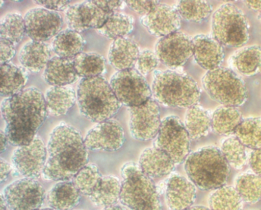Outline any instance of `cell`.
Wrapping results in <instances>:
<instances>
[{
    "mask_svg": "<svg viewBox=\"0 0 261 210\" xmlns=\"http://www.w3.org/2000/svg\"><path fill=\"white\" fill-rule=\"evenodd\" d=\"M1 111L8 142L16 147L30 144L48 114L44 96L33 87L4 99Z\"/></svg>",
    "mask_w": 261,
    "mask_h": 210,
    "instance_id": "obj_1",
    "label": "cell"
},
{
    "mask_svg": "<svg viewBox=\"0 0 261 210\" xmlns=\"http://www.w3.org/2000/svg\"><path fill=\"white\" fill-rule=\"evenodd\" d=\"M42 175L48 181H69L89 162V152L76 128L61 122L51 132Z\"/></svg>",
    "mask_w": 261,
    "mask_h": 210,
    "instance_id": "obj_2",
    "label": "cell"
},
{
    "mask_svg": "<svg viewBox=\"0 0 261 210\" xmlns=\"http://www.w3.org/2000/svg\"><path fill=\"white\" fill-rule=\"evenodd\" d=\"M186 173L192 182L203 191H215L227 183L230 167L218 147H204L188 156Z\"/></svg>",
    "mask_w": 261,
    "mask_h": 210,
    "instance_id": "obj_3",
    "label": "cell"
},
{
    "mask_svg": "<svg viewBox=\"0 0 261 210\" xmlns=\"http://www.w3.org/2000/svg\"><path fill=\"white\" fill-rule=\"evenodd\" d=\"M153 99L165 107L189 109L201 98L198 83L179 70L156 71L154 73Z\"/></svg>",
    "mask_w": 261,
    "mask_h": 210,
    "instance_id": "obj_4",
    "label": "cell"
},
{
    "mask_svg": "<svg viewBox=\"0 0 261 210\" xmlns=\"http://www.w3.org/2000/svg\"><path fill=\"white\" fill-rule=\"evenodd\" d=\"M77 100L82 115L97 123L111 119L122 105L103 76L82 79L77 87Z\"/></svg>",
    "mask_w": 261,
    "mask_h": 210,
    "instance_id": "obj_5",
    "label": "cell"
},
{
    "mask_svg": "<svg viewBox=\"0 0 261 210\" xmlns=\"http://www.w3.org/2000/svg\"><path fill=\"white\" fill-rule=\"evenodd\" d=\"M120 201L129 210H162L158 190L138 164L128 162L121 169Z\"/></svg>",
    "mask_w": 261,
    "mask_h": 210,
    "instance_id": "obj_6",
    "label": "cell"
},
{
    "mask_svg": "<svg viewBox=\"0 0 261 210\" xmlns=\"http://www.w3.org/2000/svg\"><path fill=\"white\" fill-rule=\"evenodd\" d=\"M202 82L210 97L223 106L241 107L248 100L246 83L231 68L220 67L208 71Z\"/></svg>",
    "mask_w": 261,
    "mask_h": 210,
    "instance_id": "obj_7",
    "label": "cell"
},
{
    "mask_svg": "<svg viewBox=\"0 0 261 210\" xmlns=\"http://www.w3.org/2000/svg\"><path fill=\"white\" fill-rule=\"evenodd\" d=\"M212 36L222 46L240 48L250 40V26L242 11L232 4L218 8L212 17Z\"/></svg>",
    "mask_w": 261,
    "mask_h": 210,
    "instance_id": "obj_8",
    "label": "cell"
},
{
    "mask_svg": "<svg viewBox=\"0 0 261 210\" xmlns=\"http://www.w3.org/2000/svg\"><path fill=\"white\" fill-rule=\"evenodd\" d=\"M153 145L166 153L175 165L185 162L191 152V138L185 124L175 115L163 120Z\"/></svg>",
    "mask_w": 261,
    "mask_h": 210,
    "instance_id": "obj_9",
    "label": "cell"
},
{
    "mask_svg": "<svg viewBox=\"0 0 261 210\" xmlns=\"http://www.w3.org/2000/svg\"><path fill=\"white\" fill-rule=\"evenodd\" d=\"M110 84L118 101L126 107H136L152 99V89L136 69L118 71Z\"/></svg>",
    "mask_w": 261,
    "mask_h": 210,
    "instance_id": "obj_10",
    "label": "cell"
},
{
    "mask_svg": "<svg viewBox=\"0 0 261 210\" xmlns=\"http://www.w3.org/2000/svg\"><path fill=\"white\" fill-rule=\"evenodd\" d=\"M155 54L167 68L178 70L193 56V39L184 32H175L157 41Z\"/></svg>",
    "mask_w": 261,
    "mask_h": 210,
    "instance_id": "obj_11",
    "label": "cell"
},
{
    "mask_svg": "<svg viewBox=\"0 0 261 210\" xmlns=\"http://www.w3.org/2000/svg\"><path fill=\"white\" fill-rule=\"evenodd\" d=\"M129 130L135 139L146 142L156 138L161 125V110L154 99L136 107L128 108Z\"/></svg>",
    "mask_w": 261,
    "mask_h": 210,
    "instance_id": "obj_12",
    "label": "cell"
},
{
    "mask_svg": "<svg viewBox=\"0 0 261 210\" xmlns=\"http://www.w3.org/2000/svg\"><path fill=\"white\" fill-rule=\"evenodd\" d=\"M8 207L11 210H38L44 201L46 193L38 181L33 179H18L4 189Z\"/></svg>",
    "mask_w": 261,
    "mask_h": 210,
    "instance_id": "obj_13",
    "label": "cell"
},
{
    "mask_svg": "<svg viewBox=\"0 0 261 210\" xmlns=\"http://www.w3.org/2000/svg\"><path fill=\"white\" fill-rule=\"evenodd\" d=\"M47 152L44 142L39 136H36L30 144L17 147L14 151L12 165L25 178H38L44 171Z\"/></svg>",
    "mask_w": 261,
    "mask_h": 210,
    "instance_id": "obj_14",
    "label": "cell"
},
{
    "mask_svg": "<svg viewBox=\"0 0 261 210\" xmlns=\"http://www.w3.org/2000/svg\"><path fill=\"white\" fill-rule=\"evenodd\" d=\"M24 19L27 34L33 41L44 42L55 37L63 26L60 13L42 7L30 10Z\"/></svg>",
    "mask_w": 261,
    "mask_h": 210,
    "instance_id": "obj_15",
    "label": "cell"
},
{
    "mask_svg": "<svg viewBox=\"0 0 261 210\" xmlns=\"http://www.w3.org/2000/svg\"><path fill=\"white\" fill-rule=\"evenodd\" d=\"M65 14L69 29L79 33L91 29H100L113 15L100 9L93 1L71 6Z\"/></svg>",
    "mask_w": 261,
    "mask_h": 210,
    "instance_id": "obj_16",
    "label": "cell"
},
{
    "mask_svg": "<svg viewBox=\"0 0 261 210\" xmlns=\"http://www.w3.org/2000/svg\"><path fill=\"white\" fill-rule=\"evenodd\" d=\"M84 142L87 150L115 152L123 146L125 138L120 124L115 120H109L94 126Z\"/></svg>",
    "mask_w": 261,
    "mask_h": 210,
    "instance_id": "obj_17",
    "label": "cell"
},
{
    "mask_svg": "<svg viewBox=\"0 0 261 210\" xmlns=\"http://www.w3.org/2000/svg\"><path fill=\"white\" fill-rule=\"evenodd\" d=\"M140 21L149 33L157 37L170 35L181 28V17L176 10L165 4L155 6L148 15L140 18Z\"/></svg>",
    "mask_w": 261,
    "mask_h": 210,
    "instance_id": "obj_18",
    "label": "cell"
},
{
    "mask_svg": "<svg viewBox=\"0 0 261 210\" xmlns=\"http://www.w3.org/2000/svg\"><path fill=\"white\" fill-rule=\"evenodd\" d=\"M196 186L191 181L177 174L167 179L165 201L169 210H186L192 207L196 199Z\"/></svg>",
    "mask_w": 261,
    "mask_h": 210,
    "instance_id": "obj_19",
    "label": "cell"
},
{
    "mask_svg": "<svg viewBox=\"0 0 261 210\" xmlns=\"http://www.w3.org/2000/svg\"><path fill=\"white\" fill-rule=\"evenodd\" d=\"M193 56L200 66L207 71L221 67L224 62L223 46L213 36L200 34L193 38Z\"/></svg>",
    "mask_w": 261,
    "mask_h": 210,
    "instance_id": "obj_20",
    "label": "cell"
},
{
    "mask_svg": "<svg viewBox=\"0 0 261 210\" xmlns=\"http://www.w3.org/2000/svg\"><path fill=\"white\" fill-rule=\"evenodd\" d=\"M140 46L134 40L124 37L114 40L110 45L108 58L110 65L118 71L129 70L136 66Z\"/></svg>",
    "mask_w": 261,
    "mask_h": 210,
    "instance_id": "obj_21",
    "label": "cell"
},
{
    "mask_svg": "<svg viewBox=\"0 0 261 210\" xmlns=\"http://www.w3.org/2000/svg\"><path fill=\"white\" fill-rule=\"evenodd\" d=\"M75 71L73 59L55 56L45 68L44 81L52 86H66L73 84L79 79Z\"/></svg>",
    "mask_w": 261,
    "mask_h": 210,
    "instance_id": "obj_22",
    "label": "cell"
},
{
    "mask_svg": "<svg viewBox=\"0 0 261 210\" xmlns=\"http://www.w3.org/2000/svg\"><path fill=\"white\" fill-rule=\"evenodd\" d=\"M138 165L143 172L151 178L168 175L175 167L174 162L166 153L154 147L143 151Z\"/></svg>",
    "mask_w": 261,
    "mask_h": 210,
    "instance_id": "obj_23",
    "label": "cell"
},
{
    "mask_svg": "<svg viewBox=\"0 0 261 210\" xmlns=\"http://www.w3.org/2000/svg\"><path fill=\"white\" fill-rule=\"evenodd\" d=\"M52 48L44 42L31 41L20 50L18 59L22 67L31 73H38L51 60Z\"/></svg>",
    "mask_w": 261,
    "mask_h": 210,
    "instance_id": "obj_24",
    "label": "cell"
},
{
    "mask_svg": "<svg viewBox=\"0 0 261 210\" xmlns=\"http://www.w3.org/2000/svg\"><path fill=\"white\" fill-rule=\"evenodd\" d=\"M230 68L246 77L261 73V48L253 45L243 48L234 52L229 60Z\"/></svg>",
    "mask_w": 261,
    "mask_h": 210,
    "instance_id": "obj_25",
    "label": "cell"
},
{
    "mask_svg": "<svg viewBox=\"0 0 261 210\" xmlns=\"http://www.w3.org/2000/svg\"><path fill=\"white\" fill-rule=\"evenodd\" d=\"M50 208L55 210H72L81 203V193L72 181H61L46 196Z\"/></svg>",
    "mask_w": 261,
    "mask_h": 210,
    "instance_id": "obj_26",
    "label": "cell"
},
{
    "mask_svg": "<svg viewBox=\"0 0 261 210\" xmlns=\"http://www.w3.org/2000/svg\"><path fill=\"white\" fill-rule=\"evenodd\" d=\"M47 111L52 116L66 115L75 105L76 95L71 86H53L44 96Z\"/></svg>",
    "mask_w": 261,
    "mask_h": 210,
    "instance_id": "obj_27",
    "label": "cell"
},
{
    "mask_svg": "<svg viewBox=\"0 0 261 210\" xmlns=\"http://www.w3.org/2000/svg\"><path fill=\"white\" fill-rule=\"evenodd\" d=\"M1 94L2 97H10L23 90L28 83L29 74L23 67L12 64L1 65Z\"/></svg>",
    "mask_w": 261,
    "mask_h": 210,
    "instance_id": "obj_28",
    "label": "cell"
},
{
    "mask_svg": "<svg viewBox=\"0 0 261 210\" xmlns=\"http://www.w3.org/2000/svg\"><path fill=\"white\" fill-rule=\"evenodd\" d=\"M185 126L191 139L205 137L212 130V115L210 111L199 105L187 109Z\"/></svg>",
    "mask_w": 261,
    "mask_h": 210,
    "instance_id": "obj_29",
    "label": "cell"
},
{
    "mask_svg": "<svg viewBox=\"0 0 261 210\" xmlns=\"http://www.w3.org/2000/svg\"><path fill=\"white\" fill-rule=\"evenodd\" d=\"M121 182L114 175L102 177L90 196V199L98 207H107L116 205L120 201Z\"/></svg>",
    "mask_w": 261,
    "mask_h": 210,
    "instance_id": "obj_30",
    "label": "cell"
},
{
    "mask_svg": "<svg viewBox=\"0 0 261 210\" xmlns=\"http://www.w3.org/2000/svg\"><path fill=\"white\" fill-rule=\"evenodd\" d=\"M85 44V40L81 34L68 28L55 36L52 42V49L57 56L74 59L83 52Z\"/></svg>",
    "mask_w": 261,
    "mask_h": 210,
    "instance_id": "obj_31",
    "label": "cell"
},
{
    "mask_svg": "<svg viewBox=\"0 0 261 210\" xmlns=\"http://www.w3.org/2000/svg\"><path fill=\"white\" fill-rule=\"evenodd\" d=\"M244 120L242 113L237 107L222 106L212 115V131L218 135L229 136Z\"/></svg>",
    "mask_w": 261,
    "mask_h": 210,
    "instance_id": "obj_32",
    "label": "cell"
},
{
    "mask_svg": "<svg viewBox=\"0 0 261 210\" xmlns=\"http://www.w3.org/2000/svg\"><path fill=\"white\" fill-rule=\"evenodd\" d=\"M135 19L126 14L116 13L111 16L107 23L97 30L98 33L110 40H115L126 37L134 29Z\"/></svg>",
    "mask_w": 261,
    "mask_h": 210,
    "instance_id": "obj_33",
    "label": "cell"
},
{
    "mask_svg": "<svg viewBox=\"0 0 261 210\" xmlns=\"http://www.w3.org/2000/svg\"><path fill=\"white\" fill-rule=\"evenodd\" d=\"M244 202L236 188L224 185L215 190L209 198L212 210H242Z\"/></svg>",
    "mask_w": 261,
    "mask_h": 210,
    "instance_id": "obj_34",
    "label": "cell"
},
{
    "mask_svg": "<svg viewBox=\"0 0 261 210\" xmlns=\"http://www.w3.org/2000/svg\"><path fill=\"white\" fill-rule=\"evenodd\" d=\"M234 188L244 203L255 204L261 200V176L254 172L240 173L234 181Z\"/></svg>",
    "mask_w": 261,
    "mask_h": 210,
    "instance_id": "obj_35",
    "label": "cell"
},
{
    "mask_svg": "<svg viewBox=\"0 0 261 210\" xmlns=\"http://www.w3.org/2000/svg\"><path fill=\"white\" fill-rule=\"evenodd\" d=\"M76 73L83 78L101 76L106 71L105 58L95 53H81L73 59Z\"/></svg>",
    "mask_w": 261,
    "mask_h": 210,
    "instance_id": "obj_36",
    "label": "cell"
},
{
    "mask_svg": "<svg viewBox=\"0 0 261 210\" xmlns=\"http://www.w3.org/2000/svg\"><path fill=\"white\" fill-rule=\"evenodd\" d=\"M173 8L182 19L195 23H199L207 19L213 10L211 4L203 0L179 1Z\"/></svg>",
    "mask_w": 261,
    "mask_h": 210,
    "instance_id": "obj_37",
    "label": "cell"
},
{
    "mask_svg": "<svg viewBox=\"0 0 261 210\" xmlns=\"http://www.w3.org/2000/svg\"><path fill=\"white\" fill-rule=\"evenodd\" d=\"M247 148L256 150L261 148V118L244 119L234 132Z\"/></svg>",
    "mask_w": 261,
    "mask_h": 210,
    "instance_id": "obj_38",
    "label": "cell"
},
{
    "mask_svg": "<svg viewBox=\"0 0 261 210\" xmlns=\"http://www.w3.org/2000/svg\"><path fill=\"white\" fill-rule=\"evenodd\" d=\"M27 34L24 18L18 13L4 16L0 22V38L12 42L19 43Z\"/></svg>",
    "mask_w": 261,
    "mask_h": 210,
    "instance_id": "obj_39",
    "label": "cell"
},
{
    "mask_svg": "<svg viewBox=\"0 0 261 210\" xmlns=\"http://www.w3.org/2000/svg\"><path fill=\"white\" fill-rule=\"evenodd\" d=\"M246 147L236 136H230L222 145L221 152L230 167L236 170L244 168L249 161Z\"/></svg>",
    "mask_w": 261,
    "mask_h": 210,
    "instance_id": "obj_40",
    "label": "cell"
},
{
    "mask_svg": "<svg viewBox=\"0 0 261 210\" xmlns=\"http://www.w3.org/2000/svg\"><path fill=\"white\" fill-rule=\"evenodd\" d=\"M101 177L97 165L90 163L79 171L72 181L81 194L90 197Z\"/></svg>",
    "mask_w": 261,
    "mask_h": 210,
    "instance_id": "obj_41",
    "label": "cell"
},
{
    "mask_svg": "<svg viewBox=\"0 0 261 210\" xmlns=\"http://www.w3.org/2000/svg\"><path fill=\"white\" fill-rule=\"evenodd\" d=\"M159 61L154 52L148 50H143L139 55L136 63V70L143 76H146L156 68Z\"/></svg>",
    "mask_w": 261,
    "mask_h": 210,
    "instance_id": "obj_42",
    "label": "cell"
},
{
    "mask_svg": "<svg viewBox=\"0 0 261 210\" xmlns=\"http://www.w3.org/2000/svg\"><path fill=\"white\" fill-rule=\"evenodd\" d=\"M126 5L133 11L143 16L148 15L155 6L160 3L159 1L147 0V1H124Z\"/></svg>",
    "mask_w": 261,
    "mask_h": 210,
    "instance_id": "obj_43",
    "label": "cell"
},
{
    "mask_svg": "<svg viewBox=\"0 0 261 210\" xmlns=\"http://www.w3.org/2000/svg\"><path fill=\"white\" fill-rule=\"evenodd\" d=\"M14 44L8 40L0 39V65L8 64L16 54Z\"/></svg>",
    "mask_w": 261,
    "mask_h": 210,
    "instance_id": "obj_44",
    "label": "cell"
},
{
    "mask_svg": "<svg viewBox=\"0 0 261 210\" xmlns=\"http://www.w3.org/2000/svg\"><path fill=\"white\" fill-rule=\"evenodd\" d=\"M97 7L103 11L108 13H118L120 10L124 9V5H126L125 2L118 0V1H93Z\"/></svg>",
    "mask_w": 261,
    "mask_h": 210,
    "instance_id": "obj_45",
    "label": "cell"
},
{
    "mask_svg": "<svg viewBox=\"0 0 261 210\" xmlns=\"http://www.w3.org/2000/svg\"><path fill=\"white\" fill-rule=\"evenodd\" d=\"M37 5L41 6L44 9L53 11H66L70 5V1H35Z\"/></svg>",
    "mask_w": 261,
    "mask_h": 210,
    "instance_id": "obj_46",
    "label": "cell"
},
{
    "mask_svg": "<svg viewBox=\"0 0 261 210\" xmlns=\"http://www.w3.org/2000/svg\"><path fill=\"white\" fill-rule=\"evenodd\" d=\"M248 162L252 172L261 176V148L251 152Z\"/></svg>",
    "mask_w": 261,
    "mask_h": 210,
    "instance_id": "obj_47",
    "label": "cell"
},
{
    "mask_svg": "<svg viewBox=\"0 0 261 210\" xmlns=\"http://www.w3.org/2000/svg\"><path fill=\"white\" fill-rule=\"evenodd\" d=\"M0 165H1V170H0V183H3L8 179L10 172H11L12 167L9 163L6 162L3 159H0Z\"/></svg>",
    "mask_w": 261,
    "mask_h": 210,
    "instance_id": "obj_48",
    "label": "cell"
},
{
    "mask_svg": "<svg viewBox=\"0 0 261 210\" xmlns=\"http://www.w3.org/2000/svg\"><path fill=\"white\" fill-rule=\"evenodd\" d=\"M247 7L249 9L252 10L254 11H261V0L259 1H252V0H248V1H244Z\"/></svg>",
    "mask_w": 261,
    "mask_h": 210,
    "instance_id": "obj_49",
    "label": "cell"
},
{
    "mask_svg": "<svg viewBox=\"0 0 261 210\" xmlns=\"http://www.w3.org/2000/svg\"><path fill=\"white\" fill-rule=\"evenodd\" d=\"M8 139L7 136L3 130L0 131V143H1V154L7 150Z\"/></svg>",
    "mask_w": 261,
    "mask_h": 210,
    "instance_id": "obj_50",
    "label": "cell"
},
{
    "mask_svg": "<svg viewBox=\"0 0 261 210\" xmlns=\"http://www.w3.org/2000/svg\"><path fill=\"white\" fill-rule=\"evenodd\" d=\"M7 207V203H6L4 194H1L0 195V210H6Z\"/></svg>",
    "mask_w": 261,
    "mask_h": 210,
    "instance_id": "obj_51",
    "label": "cell"
},
{
    "mask_svg": "<svg viewBox=\"0 0 261 210\" xmlns=\"http://www.w3.org/2000/svg\"><path fill=\"white\" fill-rule=\"evenodd\" d=\"M103 210H126L125 208L122 206L114 205L109 206V207L103 208Z\"/></svg>",
    "mask_w": 261,
    "mask_h": 210,
    "instance_id": "obj_52",
    "label": "cell"
},
{
    "mask_svg": "<svg viewBox=\"0 0 261 210\" xmlns=\"http://www.w3.org/2000/svg\"><path fill=\"white\" fill-rule=\"evenodd\" d=\"M186 210H212L210 207H205V206L197 205L191 207Z\"/></svg>",
    "mask_w": 261,
    "mask_h": 210,
    "instance_id": "obj_53",
    "label": "cell"
},
{
    "mask_svg": "<svg viewBox=\"0 0 261 210\" xmlns=\"http://www.w3.org/2000/svg\"><path fill=\"white\" fill-rule=\"evenodd\" d=\"M38 210H55L52 209V208H43V209H39Z\"/></svg>",
    "mask_w": 261,
    "mask_h": 210,
    "instance_id": "obj_54",
    "label": "cell"
},
{
    "mask_svg": "<svg viewBox=\"0 0 261 210\" xmlns=\"http://www.w3.org/2000/svg\"><path fill=\"white\" fill-rule=\"evenodd\" d=\"M258 19L259 21H260V23H261V11L258 14Z\"/></svg>",
    "mask_w": 261,
    "mask_h": 210,
    "instance_id": "obj_55",
    "label": "cell"
},
{
    "mask_svg": "<svg viewBox=\"0 0 261 210\" xmlns=\"http://www.w3.org/2000/svg\"><path fill=\"white\" fill-rule=\"evenodd\" d=\"M4 5V1H1V7H2V6Z\"/></svg>",
    "mask_w": 261,
    "mask_h": 210,
    "instance_id": "obj_56",
    "label": "cell"
}]
</instances>
